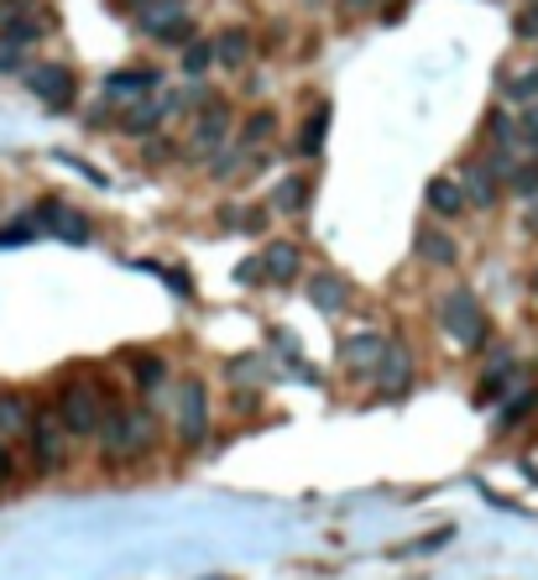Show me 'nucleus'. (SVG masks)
<instances>
[{
  "label": "nucleus",
  "instance_id": "f257e3e1",
  "mask_svg": "<svg viewBox=\"0 0 538 580\" xmlns=\"http://www.w3.org/2000/svg\"><path fill=\"white\" fill-rule=\"evenodd\" d=\"M110 408H120V393H110V382H105L100 372L68 377L58 387V398H53V413H58V423L68 429V440H95Z\"/></svg>",
  "mask_w": 538,
  "mask_h": 580
},
{
  "label": "nucleus",
  "instance_id": "f03ea898",
  "mask_svg": "<svg viewBox=\"0 0 538 580\" xmlns=\"http://www.w3.org/2000/svg\"><path fill=\"white\" fill-rule=\"evenodd\" d=\"M95 440H100V455L110 465L137 461V455H147L152 440H158V419H152L147 408H110Z\"/></svg>",
  "mask_w": 538,
  "mask_h": 580
},
{
  "label": "nucleus",
  "instance_id": "7ed1b4c3",
  "mask_svg": "<svg viewBox=\"0 0 538 580\" xmlns=\"http://www.w3.org/2000/svg\"><path fill=\"white\" fill-rule=\"evenodd\" d=\"M439 324H444V330H450L465 351H481V345L492 341L486 309H481L476 293H465V288H455V293H444V299H439Z\"/></svg>",
  "mask_w": 538,
  "mask_h": 580
},
{
  "label": "nucleus",
  "instance_id": "20e7f679",
  "mask_svg": "<svg viewBox=\"0 0 538 580\" xmlns=\"http://www.w3.org/2000/svg\"><path fill=\"white\" fill-rule=\"evenodd\" d=\"M26 440H32V465H37L42 476H53L63 471V455H68V429L58 423L53 408H37L32 423H26Z\"/></svg>",
  "mask_w": 538,
  "mask_h": 580
},
{
  "label": "nucleus",
  "instance_id": "39448f33",
  "mask_svg": "<svg viewBox=\"0 0 538 580\" xmlns=\"http://www.w3.org/2000/svg\"><path fill=\"white\" fill-rule=\"evenodd\" d=\"M21 79H26V89H32L47 110H68L74 95H79V79H74V68H68V63H26V68H21Z\"/></svg>",
  "mask_w": 538,
  "mask_h": 580
},
{
  "label": "nucleus",
  "instance_id": "423d86ee",
  "mask_svg": "<svg viewBox=\"0 0 538 580\" xmlns=\"http://www.w3.org/2000/svg\"><path fill=\"white\" fill-rule=\"evenodd\" d=\"M209 434V402H204V382H183L179 393V440L183 450H200Z\"/></svg>",
  "mask_w": 538,
  "mask_h": 580
},
{
  "label": "nucleus",
  "instance_id": "0eeeda50",
  "mask_svg": "<svg viewBox=\"0 0 538 580\" xmlns=\"http://www.w3.org/2000/svg\"><path fill=\"white\" fill-rule=\"evenodd\" d=\"M32 221H37V230H47V236L58 240H89V215L84 210H68L63 200H42L37 210H32Z\"/></svg>",
  "mask_w": 538,
  "mask_h": 580
},
{
  "label": "nucleus",
  "instance_id": "6e6552de",
  "mask_svg": "<svg viewBox=\"0 0 538 580\" xmlns=\"http://www.w3.org/2000/svg\"><path fill=\"white\" fill-rule=\"evenodd\" d=\"M141 32L158 42H189V32H194V17L183 11L179 0H152L147 6V17H141Z\"/></svg>",
  "mask_w": 538,
  "mask_h": 580
},
{
  "label": "nucleus",
  "instance_id": "1a4fd4ad",
  "mask_svg": "<svg viewBox=\"0 0 538 580\" xmlns=\"http://www.w3.org/2000/svg\"><path fill=\"white\" fill-rule=\"evenodd\" d=\"M225 131H230V105H225V100H204L200 116H194V152H200V158L225 152Z\"/></svg>",
  "mask_w": 538,
  "mask_h": 580
},
{
  "label": "nucleus",
  "instance_id": "9d476101",
  "mask_svg": "<svg viewBox=\"0 0 538 580\" xmlns=\"http://www.w3.org/2000/svg\"><path fill=\"white\" fill-rule=\"evenodd\" d=\"M158 89H162L158 68H120V74L105 79V95L116 105H137V100H147V95H158Z\"/></svg>",
  "mask_w": 538,
  "mask_h": 580
},
{
  "label": "nucleus",
  "instance_id": "9b49d317",
  "mask_svg": "<svg viewBox=\"0 0 538 580\" xmlns=\"http://www.w3.org/2000/svg\"><path fill=\"white\" fill-rule=\"evenodd\" d=\"M381 361H387V341L381 335H351V341L340 345V366L351 377H377Z\"/></svg>",
  "mask_w": 538,
  "mask_h": 580
},
{
  "label": "nucleus",
  "instance_id": "f8f14e48",
  "mask_svg": "<svg viewBox=\"0 0 538 580\" xmlns=\"http://www.w3.org/2000/svg\"><path fill=\"white\" fill-rule=\"evenodd\" d=\"M502 168L497 162H465L460 168V189H465V204H481V210H492L502 200Z\"/></svg>",
  "mask_w": 538,
  "mask_h": 580
},
{
  "label": "nucleus",
  "instance_id": "ddd939ff",
  "mask_svg": "<svg viewBox=\"0 0 538 580\" xmlns=\"http://www.w3.org/2000/svg\"><path fill=\"white\" fill-rule=\"evenodd\" d=\"M179 105H183L179 95H162V100L152 95V100H137V110L120 120V131H126V137H147V131H158V126H162L168 116H173Z\"/></svg>",
  "mask_w": 538,
  "mask_h": 580
},
{
  "label": "nucleus",
  "instance_id": "4468645a",
  "mask_svg": "<svg viewBox=\"0 0 538 580\" xmlns=\"http://www.w3.org/2000/svg\"><path fill=\"white\" fill-rule=\"evenodd\" d=\"M32 413H37V408H32V398H26L21 387H0V440H21Z\"/></svg>",
  "mask_w": 538,
  "mask_h": 580
},
{
  "label": "nucleus",
  "instance_id": "2eb2a0df",
  "mask_svg": "<svg viewBox=\"0 0 538 580\" xmlns=\"http://www.w3.org/2000/svg\"><path fill=\"white\" fill-rule=\"evenodd\" d=\"M377 382H381V398H402L413 387V361L402 345H387V361L377 366Z\"/></svg>",
  "mask_w": 538,
  "mask_h": 580
},
{
  "label": "nucleus",
  "instance_id": "dca6fc26",
  "mask_svg": "<svg viewBox=\"0 0 538 580\" xmlns=\"http://www.w3.org/2000/svg\"><path fill=\"white\" fill-rule=\"evenodd\" d=\"M299 267H303L299 246H293V240H272V246H267V257H261V278L293 282V278H299Z\"/></svg>",
  "mask_w": 538,
  "mask_h": 580
},
{
  "label": "nucleus",
  "instance_id": "f3484780",
  "mask_svg": "<svg viewBox=\"0 0 538 580\" xmlns=\"http://www.w3.org/2000/svg\"><path fill=\"white\" fill-rule=\"evenodd\" d=\"M513 382H518V361L513 351H497V361L486 366V377H481V402H497L513 393Z\"/></svg>",
  "mask_w": 538,
  "mask_h": 580
},
{
  "label": "nucleus",
  "instance_id": "a211bd4d",
  "mask_svg": "<svg viewBox=\"0 0 538 580\" xmlns=\"http://www.w3.org/2000/svg\"><path fill=\"white\" fill-rule=\"evenodd\" d=\"M309 299H314L320 314H340V309L351 303V282L340 278V272H320V278L309 282Z\"/></svg>",
  "mask_w": 538,
  "mask_h": 580
},
{
  "label": "nucleus",
  "instance_id": "6ab92c4d",
  "mask_svg": "<svg viewBox=\"0 0 538 580\" xmlns=\"http://www.w3.org/2000/svg\"><path fill=\"white\" fill-rule=\"evenodd\" d=\"M413 251H419V261H429V267H455V261H460L455 240L444 236V230H429V225L413 236Z\"/></svg>",
  "mask_w": 538,
  "mask_h": 580
},
{
  "label": "nucleus",
  "instance_id": "aec40b11",
  "mask_svg": "<svg viewBox=\"0 0 538 580\" xmlns=\"http://www.w3.org/2000/svg\"><path fill=\"white\" fill-rule=\"evenodd\" d=\"M423 200H429V210H434L439 221H455L460 210H465V189H460V179H429Z\"/></svg>",
  "mask_w": 538,
  "mask_h": 580
},
{
  "label": "nucleus",
  "instance_id": "412c9836",
  "mask_svg": "<svg viewBox=\"0 0 538 580\" xmlns=\"http://www.w3.org/2000/svg\"><path fill=\"white\" fill-rule=\"evenodd\" d=\"M486 141H492V152H497V168H507V158H513V141H518V126H513V116L507 110H492V120H486Z\"/></svg>",
  "mask_w": 538,
  "mask_h": 580
},
{
  "label": "nucleus",
  "instance_id": "4be33fe9",
  "mask_svg": "<svg viewBox=\"0 0 538 580\" xmlns=\"http://www.w3.org/2000/svg\"><path fill=\"white\" fill-rule=\"evenodd\" d=\"M309 194H314V179L293 173V179H282L278 189H272V210H282V215H299L303 204H309Z\"/></svg>",
  "mask_w": 538,
  "mask_h": 580
},
{
  "label": "nucleus",
  "instance_id": "5701e85b",
  "mask_svg": "<svg viewBox=\"0 0 538 580\" xmlns=\"http://www.w3.org/2000/svg\"><path fill=\"white\" fill-rule=\"evenodd\" d=\"M209 47H215V58L225 63V68H240V63L251 58V37H246V32H236V26H230V32H219Z\"/></svg>",
  "mask_w": 538,
  "mask_h": 580
},
{
  "label": "nucleus",
  "instance_id": "b1692460",
  "mask_svg": "<svg viewBox=\"0 0 538 580\" xmlns=\"http://www.w3.org/2000/svg\"><path fill=\"white\" fill-rule=\"evenodd\" d=\"M131 372H137V393H158L162 382H168V361L141 351V356H131Z\"/></svg>",
  "mask_w": 538,
  "mask_h": 580
},
{
  "label": "nucleus",
  "instance_id": "393cba45",
  "mask_svg": "<svg viewBox=\"0 0 538 580\" xmlns=\"http://www.w3.org/2000/svg\"><path fill=\"white\" fill-rule=\"evenodd\" d=\"M324 131H330V105H314L309 120H303V131H299V152H303V158H314V152L324 147Z\"/></svg>",
  "mask_w": 538,
  "mask_h": 580
},
{
  "label": "nucleus",
  "instance_id": "a878e982",
  "mask_svg": "<svg viewBox=\"0 0 538 580\" xmlns=\"http://www.w3.org/2000/svg\"><path fill=\"white\" fill-rule=\"evenodd\" d=\"M272 131H278V116L257 110V116H246V126H240V147H261V141H272Z\"/></svg>",
  "mask_w": 538,
  "mask_h": 580
},
{
  "label": "nucleus",
  "instance_id": "bb28decb",
  "mask_svg": "<svg viewBox=\"0 0 538 580\" xmlns=\"http://www.w3.org/2000/svg\"><path fill=\"white\" fill-rule=\"evenodd\" d=\"M534 408H538V393H523L518 402H507V408L497 413V434H513V429H518V419H528Z\"/></svg>",
  "mask_w": 538,
  "mask_h": 580
},
{
  "label": "nucleus",
  "instance_id": "cd10ccee",
  "mask_svg": "<svg viewBox=\"0 0 538 580\" xmlns=\"http://www.w3.org/2000/svg\"><path fill=\"white\" fill-rule=\"evenodd\" d=\"M507 100H513V105L538 100V63H534V68H523V74H513V79H507Z\"/></svg>",
  "mask_w": 538,
  "mask_h": 580
},
{
  "label": "nucleus",
  "instance_id": "c85d7f7f",
  "mask_svg": "<svg viewBox=\"0 0 538 580\" xmlns=\"http://www.w3.org/2000/svg\"><path fill=\"white\" fill-rule=\"evenodd\" d=\"M37 221H32V210L17 215V225H0V246H26V240H37Z\"/></svg>",
  "mask_w": 538,
  "mask_h": 580
},
{
  "label": "nucleus",
  "instance_id": "c756f323",
  "mask_svg": "<svg viewBox=\"0 0 538 580\" xmlns=\"http://www.w3.org/2000/svg\"><path fill=\"white\" fill-rule=\"evenodd\" d=\"M26 68V47L11 37H0V74H21Z\"/></svg>",
  "mask_w": 538,
  "mask_h": 580
},
{
  "label": "nucleus",
  "instance_id": "7c9ffc66",
  "mask_svg": "<svg viewBox=\"0 0 538 580\" xmlns=\"http://www.w3.org/2000/svg\"><path fill=\"white\" fill-rule=\"evenodd\" d=\"M209 63H215V47H209V42H189V53H183V68H189V74H204Z\"/></svg>",
  "mask_w": 538,
  "mask_h": 580
},
{
  "label": "nucleus",
  "instance_id": "2f4dec72",
  "mask_svg": "<svg viewBox=\"0 0 538 580\" xmlns=\"http://www.w3.org/2000/svg\"><path fill=\"white\" fill-rule=\"evenodd\" d=\"M513 32H518V42H538V0L523 6V17L513 21Z\"/></svg>",
  "mask_w": 538,
  "mask_h": 580
},
{
  "label": "nucleus",
  "instance_id": "473e14b6",
  "mask_svg": "<svg viewBox=\"0 0 538 580\" xmlns=\"http://www.w3.org/2000/svg\"><path fill=\"white\" fill-rule=\"evenodd\" d=\"M26 11H42V0H0V26H6V21H17V17H26Z\"/></svg>",
  "mask_w": 538,
  "mask_h": 580
},
{
  "label": "nucleus",
  "instance_id": "72a5a7b5",
  "mask_svg": "<svg viewBox=\"0 0 538 580\" xmlns=\"http://www.w3.org/2000/svg\"><path fill=\"white\" fill-rule=\"evenodd\" d=\"M513 189H518V194H534L538 189V162H523L518 173H513Z\"/></svg>",
  "mask_w": 538,
  "mask_h": 580
},
{
  "label": "nucleus",
  "instance_id": "f704fd0d",
  "mask_svg": "<svg viewBox=\"0 0 538 580\" xmlns=\"http://www.w3.org/2000/svg\"><path fill=\"white\" fill-rule=\"evenodd\" d=\"M168 158H173L168 141H147V147H141V162H147V168H152V162H168Z\"/></svg>",
  "mask_w": 538,
  "mask_h": 580
},
{
  "label": "nucleus",
  "instance_id": "c9c22d12",
  "mask_svg": "<svg viewBox=\"0 0 538 580\" xmlns=\"http://www.w3.org/2000/svg\"><path fill=\"white\" fill-rule=\"evenodd\" d=\"M17 481V461H11V450H6V440H0V492Z\"/></svg>",
  "mask_w": 538,
  "mask_h": 580
},
{
  "label": "nucleus",
  "instance_id": "e433bc0d",
  "mask_svg": "<svg viewBox=\"0 0 538 580\" xmlns=\"http://www.w3.org/2000/svg\"><path fill=\"white\" fill-rule=\"evenodd\" d=\"M236 278H240V282H261V257L240 261V267H236Z\"/></svg>",
  "mask_w": 538,
  "mask_h": 580
},
{
  "label": "nucleus",
  "instance_id": "4c0bfd02",
  "mask_svg": "<svg viewBox=\"0 0 538 580\" xmlns=\"http://www.w3.org/2000/svg\"><path fill=\"white\" fill-rule=\"evenodd\" d=\"M120 11H147V6H152V0H116Z\"/></svg>",
  "mask_w": 538,
  "mask_h": 580
},
{
  "label": "nucleus",
  "instance_id": "58836bf2",
  "mask_svg": "<svg viewBox=\"0 0 538 580\" xmlns=\"http://www.w3.org/2000/svg\"><path fill=\"white\" fill-rule=\"evenodd\" d=\"M361 6H366V0H345V11H361Z\"/></svg>",
  "mask_w": 538,
  "mask_h": 580
},
{
  "label": "nucleus",
  "instance_id": "ea45409f",
  "mask_svg": "<svg viewBox=\"0 0 538 580\" xmlns=\"http://www.w3.org/2000/svg\"><path fill=\"white\" fill-rule=\"evenodd\" d=\"M534 293H538V267H534Z\"/></svg>",
  "mask_w": 538,
  "mask_h": 580
}]
</instances>
